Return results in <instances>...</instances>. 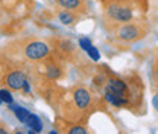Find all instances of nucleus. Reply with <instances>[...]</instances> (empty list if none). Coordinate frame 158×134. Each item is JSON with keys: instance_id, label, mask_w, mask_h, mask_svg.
Wrapping results in <instances>:
<instances>
[{"instance_id": "nucleus-11", "label": "nucleus", "mask_w": 158, "mask_h": 134, "mask_svg": "<svg viewBox=\"0 0 158 134\" xmlns=\"http://www.w3.org/2000/svg\"><path fill=\"white\" fill-rule=\"evenodd\" d=\"M15 114H16V117L21 120V121H23V123H27L29 118V114L28 111H25V109H22V108H18V109H15Z\"/></svg>"}, {"instance_id": "nucleus-4", "label": "nucleus", "mask_w": 158, "mask_h": 134, "mask_svg": "<svg viewBox=\"0 0 158 134\" xmlns=\"http://www.w3.org/2000/svg\"><path fill=\"white\" fill-rule=\"evenodd\" d=\"M106 32L108 34L110 42L118 47H129L136 42H139L149 34V25L143 22L142 19L130 21V22L117 23L111 28H108Z\"/></svg>"}, {"instance_id": "nucleus-5", "label": "nucleus", "mask_w": 158, "mask_h": 134, "mask_svg": "<svg viewBox=\"0 0 158 134\" xmlns=\"http://www.w3.org/2000/svg\"><path fill=\"white\" fill-rule=\"evenodd\" d=\"M68 64L69 63L62 56H59L54 50H51V53L45 57L43 61H40L38 64L32 66V72L45 79H48L51 82H59V80H62L66 76Z\"/></svg>"}, {"instance_id": "nucleus-2", "label": "nucleus", "mask_w": 158, "mask_h": 134, "mask_svg": "<svg viewBox=\"0 0 158 134\" xmlns=\"http://www.w3.org/2000/svg\"><path fill=\"white\" fill-rule=\"evenodd\" d=\"M102 28L107 31L117 23L130 22L142 16L148 10L147 0H101Z\"/></svg>"}, {"instance_id": "nucleus-9", "label": "nucleus", "mask_w": 158, "mask_h": 134, "mask_svg": "<svg viewBox=\"0 0 158 134\" xmlns=\"http://www.w3.org/2000/svg\"><path fill=\"white\" fill-rule=\"evenodd\" d=\"M64 128H66L64 131L69 134H76V133L86 134L88 133V127H86L85 124H70L69 127H64Z\"/></svg>"}, {"instance_id": "nucleus-14", "label": "nucleus", "mask_w": 158, "mask_h": 134, "mask_svg": "<svg viewBox=\"0 0 158 134\" xmlns=\"http://www.w3.org/2000/svg\"><path fill=\"white\" fill-rule=\"evenodd\" d=\"M9 2H12V3H16V2H22V0H9Z\"/></svg>"}, {"instance_id": "nucleus-1", "label": "nucleus", "mask_w": 158, "mask_h": 134, "mask_svg": "<svg viewBox=\"0 0 158 134\" xmlns=\"http://www.w3.org/2000/svg\"><path fill=\"white\" fill-rule=\"evenodd\" d=\"M57 111L62 120L69 124H85L95 111L97 98L88 88L75 86L60 96L56 102Z\"/></svg>"}, {"instance_id": "nucleus-7", "label": "nucleus", "mask_w": 158, "mask_h": 134, "mask_svg": "<svg viewBox=\"0 0 158 134\" xmlns=\"http://www.w3.org/2000/svg\"><path fill=\"white\" fill-rule=\"evenodd\" d=\"M53 2H54V7L57 9H68V10L78 12L85 18L88 16L89 6L86 0H53Z\"/></svg>"}, {"instance_id": "nucleus-6", "label": "nucleus", "mask_w": 158, "mask_h": 134, "mask_svg": "<svg viewBox=\"0 0 158 134\" xmlns=\"http://www.w3.org/2000/svg\"><path fill=\"white\" fill-rule=\"evenodd\" d=\"M48 42L51 44V48L56 51L59 56H62L69 64H73V66L79 67V69L91 66L89 63L86 61L88 58H85L82 51L79 50V47L75 44L73 41H70L68 38L56 37V38L48 39Z\"/></svg>"}, {"instance_id": "nucleus-10", "label": "nucleus", "mask_w": 158, "mask_h": 134, "mask_svg": "<svg viewBox=\"0 0 158 134\" xmlns=\"http://www.w3.org/2000/svg\"><path fill=\"white\" fill-rule=\"evenodd\" d=\"M27 123H28L29 127L32 130H35V131H40V130H41V123H40V120L35 117V115H29Z\"/></svg>"}, {"instance_id": "nucleus-13", "label": "nucleus", "mask_w": 158, "mask_h": 134, "mask_svg": "<svg viewBox=\"0 0 158 134\" xmlns=\"http://www.w3.org/2000/svg\"><path fill=\"white\" fill-rule=\"evenodd\" d=\"M152 105L155 106V109L158 111V92L154 95V98H152Z\"/></svg>"}, {"instance_id": "nucleus-8", "label": "nucleus", "mask_w": 158, "mask_h": 134, "mask_svg": "<svg viewBox=\"0 0 158 134\" xmlns=\"http://www.w3.org/2000/svg\"><path fill=\"white\" fill-rule=\"evenodd\" d=\"M56 18L57 21L66 26H73L79 21L84 19V15H81L78 12H73V10H68V9H57L56 7Z\"/></svg>"}, {"instance_id": "nucleus-3", "label": "nucleus", "mask_w": 158, "mask_h": 134, "mask_svg": "<svg viewBox=\"0 0 158 134\" xmlns=\"http://www.w3.org/2000/svg\"><path fill=\"white\" fill-rule=\"evenodd\" d=\"M51 50L53 48L48 41L34 38V37H27V38H21L6 44L2 56L16 58L23 63H28L31 66H35L40 61H43L51 53Z\"/></svg>"}, {"instance_id": "nucleus-12", "label": "nucleus", "mask_w": 158, "mask_h": 134, "mask_svg": "<svg viewBox=\"0 0 158 134\" xmlns=\"http://www.w3.org/2000/svg\"><path fill=\"white\" fill-rule=\"evenodd\" d=\"M152 80H154V85L158 88V60L154 63L152 66Z\"/></svg>"}]
</instances>
